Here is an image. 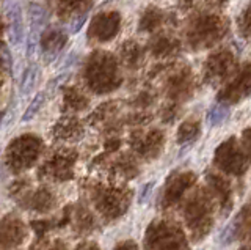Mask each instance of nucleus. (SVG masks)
Wrapping results in <instances>:
<instances>
[{
  "instance_id": "1",
  "label": "nucleus",
  "mask_w": 251,
  "mask_h": 250,
  "mask_svg": "<svg viewBox=\"0 0 251 250\" xmlns=\"http://www.w3.org/2000/svg\"><path fill=\"white\" fill-rule=\"evenodd\" d=\"M5 14L8 19V30H10V41L14 48H19L24 43V18H22V10L18 2L14 0H6L5 2Z\"/></svg>"
},
{
  "instance_id": "2",
  "label": "nucleus",
  "mask_w": 251,
  "mask_h": 250,
  "mask_svg": "<svg viewBox=\"0 0 251 250\" xmlns=\"http://www.w3.org/2000/svg\"><path fill=\"white\" fill-rule=\"evenodd\" d=\"M47 22V14L43 8H39L38 5H33L30 10V32L27 35V57H33L38 41H39V32L46 26Z\"/></svg>"
},
{
  "instance_id": "3",
  "label": "nucleus",
  "mask_w": 251,
  "mask_h": 250,
  "mask_svg": "<svg viewBox=\"0 0 251 250\" xmlns=\"http://www.w3.org/2000/svg\"><path fill=\"white\" fill-rule=\"evenodd\" d=\"M38 66L36 65H30L25 73L22 76L21 81V95H28V93L33 90L35 83H36V77H38Z\"/></svg>"
},
{
  "instance_id": "4",
  "label": "nucleus",
  "mask_w": 251,
  "mask_h": 250,
  "mask_svg": "<svg viewBox=\"0 0 251 250\" xmlns=\"http://www.w3.org/2000/svg\"><path fill=\"white\" fill-rule=\"evenodd\" d=\"M44 98H46V93H44V91L38 93V95L33 98V101H31V103L28 104L25 113H24V116H22V123L30 121V120H33V118H35V115L39 112V109H41V106H43V103H44Z\"/></svg>"
},
{
  "instance_id": "5",
  "label": "nucleus",
  "mask_w": 251,
  "mask_h": 250,
  "mask_svg": "<svg viewBox=\"0 0 251 250\" xmlns=\"http://www.w3.org/2000/svg\"><path fill=\"white\" fill-rule=\"evenodd\" d=\"M227 116V109L225 107V106H220V104H217V106H214L210 109V112H209V124L212 128H215V126H220L223 121H225V118Z\"/></svg>"
},
{
  "instance_id": "6",
  "label": "nucleus",
  "mask_w": 251,
  "mask_h": 250,
  "mask_svg": "<svg viewBox=\"0 0 251 250\" xmlns=\"http://www.w3.org/2000/svg\"><path fill=\"white\" fill-rule=\"evenodd\" d=\"M154 183H148V184H145V187L141 189V192H140V195H138V203L140 205H143V203L148 200V197L151 195V192H152V189H154Z\"/></svg>"
},
{
  "instance_id": "7",
  "label": "nucleus",
  "mask_w": 251,
  "mask_h": 250,
  "mask_svg": "<svg viewBox=\"0 0 251 250\" xmlns=\"http://www.w3.org/2000/svg\"><path fill=\"white\" fill-rule=\"evenodd\" d=\"M234 225L232 223H229L225 228V231H223V234H222V242L223 244H229L231 242V239H232V236H234Z\"/></svg>"
},
{
  "instance_id": "8",
  "label": "nucleus",
  "mask_w": 251,
  "mask_h": 250,
  "mask_svg": "<svg viewBox=\"0 0 251 250\" xmlns=\"http://www.w3.org/2000/svg\"><path fill=\"white\" fill-rule=\"evenodd\" d=\"M3 118V115H0V120H2Z\"/></svg>"
}]
</instances>
